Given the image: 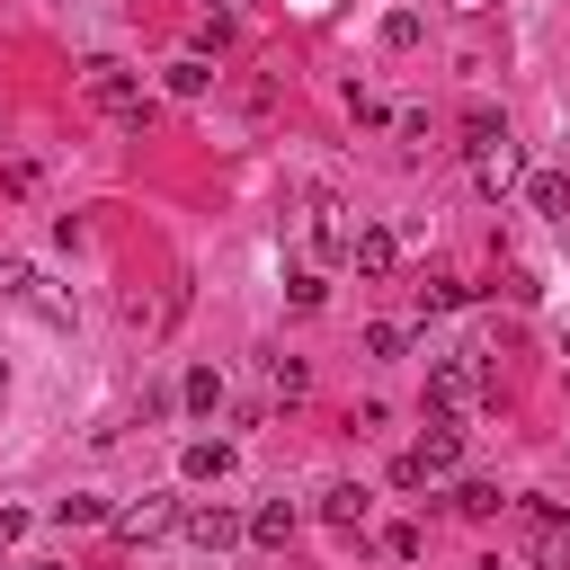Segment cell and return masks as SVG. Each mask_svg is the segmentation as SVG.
<instances>
[{"mask_svg":"<svg viewBox=\"0 0 570 570\" xmlns=\"http://www.w3.org/2000/svg\"><path fill=\"white\" fill-rule=\"evenodd\" d=\"M0 294H18L27 312H45L53 330H71V294H62V285H45V276H36L27 258H0Z\"/></svg>","mask_w":570,"mask_h":570,"instance_id":"4","label":"cell"},{"mask_svg":"<svg viewBox=\"0 0 570 570\" xmlns=\"http://www.w3.org/2000/svg\"><path fill=\"white\" fill-rule=\"evenodd\" d=\"M27 570H62V561H27Z\"/></svg>","mask_w":570,"mask_h":570,"instance_id":"23","label":"cell"},{"mask_svg":"<svg viewBox=\"0 0 570 570\" xmlns=\"http://www.w3.org/2000/svg\"><path fill=\"white\" fill-rule=\"evenodd\" d=\"M178 401H187V410H223V374H214V365H187Z\"/></svg>","mask_w":570,"mask_h":570,"instance_id":"16","label":"cell"},{"mask_svg":"<svg viewBox=\"0 0 570 570\" xmlns=\"http://www.w3.org/2000/svg\"><path fill=\"white\" fill-rule=\"evenodd\" d=\"M463 294H472V285H454V276H428V285H410V303H419V312H454Z\"/></svg>","mask_w":570,"mask_h":570,"instance_id":"17","label":"cell"},{"mask_svg":"<svg viewBox=\"0 0 570 570\" xmlns=\"http://www.w3.org/2000/svg\"><path fill=\"white\" fill-rule=\"evenodd\" d=\"M205 89H214V62L205 53H178L169 62V98H205Z\"/></svg>","mask_w":570,"mask_h":570,"instance_id":"13","label":"cell"},{"mask_svg":"<svg viewBox=\"0 0 570 570\" xmlns=\"http://www.w3.org/2000/svg\"><path fill=\"white\" fill-rule=\"evenodd\" d=\"M80 89H89V107H107V116H125V125H142V80L125 71V62H80Z\"/></svg>","mask_w":570,"mask_h":570,"instance_id":"3","label":"cell"},{"mask_svg":"<svg viewBox=\"0 0 570 570\" xmlns=\"http://www.w3.org/2000/svg\"><path fill=\"white\" fill-rule=\"evenodd\" d=\"M267 383H276V392H285V401H294V392H303V383H312V374H303V356H267Z\"/></svg>","mask_w":570,"mask_h":570,"instance_id":"22","label":"cell"},{"mask_svg":"<svg viewBox=\"0 0 570 570\" xmlns=\"http://www.w3.org/2000/svg\"><path fill=\"white\" fill-rule=\"evenodd\" d=\"M107 517H116V508L89 499V490H80V499H53V525H107Z\"/></svg>","mask_w":570,"mask_h":570,"instance_id":"18","label":"cell"},{"mask_svg":"<svg viewBox=\"0 0 570 570\" xmlns=\"http://www.w3.org/2000/svg\"><path fill=\"white\" fill-rule=\"evenodd\" d=\"M454 463H463V428H454V419H428V436L392 463V481H401V490H419V481H436V472H454Z\"/></svg>","mask_w":570,"mask_h":570,"instance_id":"2","label":"cell"},{"mask_svg":"<svg viewBox=\"0 0 570 570\" xmlns=\"http://www.w3.org/2000/svg\"><path fill=\"white\" fill-rule=\"evenodd\" d=\"M525 205H534V214H570V178H561V169H534V178H525Z\"/></svg>","mask_w":570,"mask_h":570,"instance_id":"14","label":"cell"},{"mask_svg":"<svg viewBox=\"0 0 570 570\" xmlns=\"http://www.w3.org/2000/svg\"><path fill=\"white\" fill-rule=\"evenodd\" d=\"M472 178H481L490 196H508V187H517V142H508V134H499V142H472Z\"/></svg>","mask_w":570,"mask_h":570,"instance_id":"9","label":"cell"},{"mask_svg":"<svg viewBox=\"0 0 570 570\" xmlns=\"http://www.w3.org/2000/svg\"><path fill=\"white\" fill-rule=\"evenodd\" d=\"M178 472H187V481H223V472H232V445H223V436H196V445L178 454Z\"/></svg>","mask_w":570,"mask_h":570,"instance_id":"12","label":"cell"},{"mask_svg":"<svg viewBox=\"0 0 570 570\" xmlns=\"http://www.w3.org/2000/svg\"><path fill=\"white\" fill-rule=\"evenodd\" d=\"M561 356H570V338H561Z\"/></svg>","mask_w":570,"mask_h":570,"instance_id":"24","label":"cell"},{"mask_svg":"<svg viewBox=\"0 0 570 570\" xmlns=\"http://www.w3.org/2000/svg\"><path fill=\"white\" fill-rule=\"evenodd\" d=\"M178 525H187V543H196V552H223V543H240V534H249V525H240L223 499H196V508H178Z\"/></svg>","mask_w":570,"mask_h":570,"instance_id":"6","label":"cell"},{"mask_svg":"<svg viewBox=\"0 0 570 570\" xmlns=\"http://www.w3.org/2000/svg\"><path fill=\"white\" fill-rule=\"evenodd\" d=\"M347 240H356V232L338 223V205H330V196H312V249H321V258H347Z\"/></svg>","mask_w":570,"mask_h":570,"instance_id":"11","label":"cell"},{"mask_svg":"<svg viewBox=\"0 0 570 570\" xmlns=\"http://www.w3.org/2000/svg\"><path fill=\"white\" fill-rule=\"evenodd\" d=\"M347 267H356V276H392V267H401V240H392L383 223H365V232L347 240Z\"/></svg>","mask_w":570,"mask_h":570,"instance_id":"8","label":"cell"},{"mask_svg":"<svg viewBox=\"0 0 570 570\" xmlns=\"http://www.w3.org/2000/svg\"><path fill=\"white\" fill-rule=\"evenodd\" d=\"M481 401H490V374L472 365V347L428 365V410H436V419H463V410H481Z\"/></svg>","mask_w":570,"mask_h":570,"instance_id":"1","label":"cell"},{"mask_svg":"<svg viewBox=\"0 0 570 570\" xmlns=\"http://www.w3.org/2000/svg\"><path fill=\"white\" fill-rule=\"evenodd\" d=\"M107 525H116L125 543H151V534H169V525H178V499H169V490H151V499H134V508H116Z\"/></svg>","mask_w":570,"mask_h":570,"instance_id":"7","label":"cell"},{"mask_svg":"<svg viewBox=\"0 0 570 570\" xmlns=\"http://www.w3.org/2000/svg\"><path fill=\"white\" fill-rule=\"evenodd\" d=\"M365 508H374V499H365L356 481H338V490H321V517H330V525H365Z\"/></svg>","mask_w":570,"mask_h":570,"instance_id":"15","label":"cell"},{"mask_svg":"<svg viewBox=\"0 0 570 570\" xmlns=\"http://www.w3.org/2000/svg\"><path fill=\"white\" fill-rule=\"evenodd\" d=\"M401 347H410L401 321H374V330H365V356H401Z\"/></svg>","mask_w":570,"mask_h":570,"instance_id":"21","label":"cell"},{"mask_svg":"<svg viewBox=\"0 0 570 570\" xmlns=\"http://www.w3.org/2000/svg\"><path fill=\"white\" fill-rule=\"evenodd\" d=\"M517 525H525V543H534L543 570H570V525H561L543 499H517Z\"/></svg>","mask_w":570,"mask_h":570,"instance_id":"5","label":"cell"},{"mask_svg":"<svg viewBox=\"0 0 570 570\" xmlns=\"http://www.w3.org/2000/svg\"><path fill=\"white\" fill-rule=\"evenodd\" d=\"M454 508H463V517H499L508 499H499V481H463V490H454Z\"/></svg>","mask_w":570,"mask_h":570,"instance_id":"19","label":"cell"},{"mask_svg":"<svg viewBox=\"0 0 570 570\" xmlns=\"http://www.w3.org/2000/svg\"><path fill=\"white\" fill-rule=\"evenodd\" d=\"M419 36H428V27H419V9H392V18H383V45H392V53H410Z\"/></svg>","mask_w":570,"mask_h":570,"instance_id":"20","label":"cell"},{"mask_svg":"<svg viewBox=\"0 0 570 570\" xmlns=\"http://www.w3.org/2000/svg\"><path fill=\"white\" fill-rule=\"evenodd\" d=\"M294 525H303V517H294V499H267V508L249 517V543H267V552H285V543H294Z\"/></svg>","mask_w":570,"mask_h":570,"instance_id":"10","label":"cell"}]
</instances>
